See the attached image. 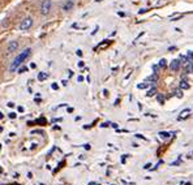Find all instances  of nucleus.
Returning a JSON list of instances; mask_svg holds the SVG:
<instances>
[{"mask_svg": "<svg viewBox=\"0 0 193 185\" xmlns=\"http://www.w3.org/2000/svg\"><path fill=\"white\" fill-rule=\"evenodd\" d=\"M158 102H159V103H163V102H164L163 97H161V95H158Z\"/></svg>", "mask_w": 193, "mask_h": 185, "instance_id": "412c9836", "label": "nucleus"}, {"mask_svg": "<svg viewBox=\"0 0 193 185\" xmlns=\"http://www.w3.org/2000/svg\"><path fill=\"white\" fill-rule=\"evenodd\" d=\"M191 156H193V151H192V154H191Z\"/></svg>", "mask_w": 193, "mask_h": 185, "instance_id": "f704fd0d", "label": "nucleus"}, {"mask_svg": "<svg viewBox=\"0 0 193 185\" xmlns=\"http://www.w3.org/2000/svg\"><path fill=\"white\" fill-rule=\"evenodd\" d=\"M191 112H192L191 108H187V110L181 111V115H180V116H179V120H181V119H185V117H188Z\"/></svg>", "mask_w": 193, "mask_h": 185, "instance_id": "6e6552de", "label": "nucleus"}, {"mask_svg": "<svg viewBox=\"0 0 193 185\" xmlns=\"http://www.w3.org/2000/svg\"><path fill=\"white\" fill-rule=\"evenodd\" d=\"M26 71H27L26 67H20V68H18V73H25Z\"/></svg>", "mask_w": 193, "mask_h": 185, "instance_id": "2eb2a0df", "label": "nucleus"}, {"mask_svg": "<svg viewBox=\"0 0 193 185\" xmlns=\"http://www.w3.org/2000/svg\"><path fill=\"white\" fill-rule=\"evenodd\" d=\"M82 81H84V77L82 76H80V77H78V82H82Z\"/></svg>", "mask_w": 193, "mask_h": 185, "instance_id": "bb28decb", "label": "nucleus"}, {"mask_svg": "<svg viewBox=\"0 0 193 185\" xmlns=\"http://www.w3.org/2000/svg\"><path fill=\"white\" fill-rule=\"evenodd\" d=\"M3 117H4V114H3V112L0 111V119H3Z\"/></svg>", "mask_w": 193, "mask_h": 185, "instance_id": "7c9ffc66", "label": "nucleus"}, {"mask_svg": "<svg viewBox=\"0 0 193 185\" xmlns=\"http://www.w3.org/2000/svg\"><path fill=\"white\" fill-rule=\"evenodd\" d=\"M51 9H52L51 0H43L41 4V8H39V12H41L42 16H48L51 13Z\"/></svg>", "mask_w": 193, "mask_h": 185, "instance_id": "f03ea898", "label": "nucleus"}, {"mask_svg": "<svg viewBox=\"0 0 193 185\" xmlns=\"http://www.w3.org/2000/svg\"><path fill=\"white\" fill-rule=\"evenodd\" d=\"M147 80H149V81H152V82H155V81L158 80V76H157V74L154 73V74H153V76H150V77L147 78Z\"/></svg>", "mask_w": 193, "mask_h": 185, "instance_id": "ddd939ff", "label": "nucleus"}, {"mask_svg": "<svg viewBox=\"0 0 193 185\" xmlns=\"http://www.w3.org/2000/svg\"><path fill=\"white\" fill-rule=\"evenodd\" d=\"M61 82H63V85H64V86H65V85H67V83H68V81H67V80H64V81H61Z\"/></svg>", "mask_w": 193, "mask_h": 185, "instance_id": "c85d7f7f", "label": "nucleus"}, {"mask_svg": "<svg viewBox=\"0 0 193 185\" xmlns=\"http://www.w3.org/2000/svg\"><path fill=\"white\" fill-rule=\"evenodd\" d=\"M8 117H9V119H12V120H15L16 117H17V115H16V112H11V114L8 115Z\"/></svg>", "mask_w": 193, "mask_h": 185, "instance_id": "dca6fc26", "label": "nucleus"}, {"mask_svg": "<svg viewBox=\"0 0 193 185\" xmlns=\"http://www.w3.org/2000/svg\"><path fill=\"white\" fill-rule=\"evenodd\" d=\"M7 106H8L9 108H13V107H15V103H13V102H9V103H7Z\"/></svg>", "mask_w": 193, "mask_h": 185, "instance_id": "aec40b11", "label": "nucleus"}, {"mask_svg": "<svg viewBox=\"0 0 193 185\" xmlns=\"http://www.w3.org/2000/svg\"><path fill=\"white\" fill-rule=\"evenodd\" d=\"M1 130H3V128H1V127H0V132H1Z\"/></svg>", "mask_w": 193, "mask_h": 185, "instance_id": "473e14b6", "label": "nucleus"}, {"mask_svg": "<svg viewBox=\"0 0 193 185\" xmlns=\"http://www.w3.org/2000/svg\"><path fill=\"white\" fill-rule=\"evenodd\" d=\"M150 167H152V163H147V164H145L144 166V170H149Z\"/></svg>", "mask_w": 193, "mask_h": 185, "instance_id": "4be33fe9", "label": "nucleus"}, {"mask_svg": "<svg viewBox=\"0 0 193 185\" xmlns=\"http://www.w3.org/2000/svg\"><path fill=\"white\" fill-rule=\"evenodd\" d=\"M1 171H3V170H1V167H0V172H1Z\"/></svg>", "mask_w": 193, "mask_h": 185, "instance_id": "c9c22d12", "label": "nucleus"}, {"mask_svg": "<svg viewBox=\"0 0 193 185\" xmlns=\"http://www.w3.org/2000/svg\"><path fill=\"white\" fill-rule=\"evenodd\" d=\"M27 177H29V179H33V173L29 172V173H27Z\"/></svg>", "mask_w": 193, "mask_h": 185, "instance_id": "cd10ccee", "label": "nucleus"}, {"mask_svg": "<svg viewBox=\"0 0 193 185\" xmlns=\"http://www.w3.org/2000/svg\"><path fill=\"white\" fill-rule=\"evenodd\" d=\"M180 65H181V61L178 60V59H175V60L171 61L170 68H171V71H179V69H180Z\"/></svg>", "mask_w": 193, "mask_h": 185, "instance_id": "423d86ee", "label": "nucleus"}, {"mask_svg": "<svg viewBox=\"0 0 193 185\" xmlns=\"http://www.w3.org/2000/svg\"><path fill=\"white\" fill-rule=\"evenodd\" d=\"M38 81H41V82H43V81H46L47 78H48V73L47 72H39L38 73Z\"/></svg>", "mask_w": 193, "mask_h": 185, "instance_id": "0eeeda50", "label": "nucleus"}, {"mask_svg": "<svg viewBox=\"0 0 193 185\" xmlns=\"http://www.w3.org/2000/svg\"><path fill=\"white\" fill-rule=\"evenodd\" d=\"M51 88L54 89V90H58V89H59V86H58V83H55V82H54V83H52V85H51Z\"/></svg>", "mask_w": 193, "mask_h": 185, "instance_id": "a211bd4d", "label": "nucleus"}, {"mask_svg": "<svg viewBox=\"0 0 193 185\" xmlns=\"http://www.w3.org/2000/svg\"><path fill=\"white\" fill-rule=\"evenodd\" d=\"M17 110H18V112H21V114H22V112L25 111V108L22 107V106H18V108H17Z\"/></svg>", "mask_w": 193, "mask_h": 185, "instance_id": "5701e85b", "label": "nucleus"}, {"mask_svg": "<svg viewBox=\"0 0 193 185\" xmlns=\"http://www.w3.org/2000/svg\"><path fill=\"white\" fill-rule=\"evenodd\" d=\"M164 65H166V60H164V59H162V60L159 61V67H161V68H163Z\"/></svg>", "mask_w": 193, "mask_h": 185, "instance_id": "f3484780", "label": "nucleus"}, {"mask_svg": "<svg viewBox=\"0 0 193 185\" xmlns=\"http://www.w3.org/2000/svg\"><path fill=\"white\" fill-rule=\"evenodd\" d=\"M18 47H20L18 41H11L9 43H8V46H7V51L9 52V54H12V52L17 51Z\"/></svg>", "mask_w": 193, "mask_h": 185, "instance_id": "20e7f679", "label": "nucleus"}, {"mask_svg": "<svg viewBox=\"0 0 193 185\" xmlns=\"http://www.w3.org/2000/svg\"><path fill=\"white\" fill-rule=\"evenodd\" d=\"M157 94V89L155 88H152V89H149V90H147V97H153V95H155Z\"/></svg>", "mask_w": 193, "mask_h": 185, "instance_id": "9d476101", "label": "nucleus"}, {"mask_svg": "<svg viewBox=\"0 0 193 185\" xmlns=\"http://www.w3.org/2000/svg\"><path fill=\"white\" fill-rule=\"evenodd\" d=\"M187 72H188V73H193V63L187 65Z\"/></svg>", "mask_w": 193, "mask_h": 185, "instance_id": "f8f14e48", "label": "nucleus"}, {"mask_svg": "<svg viewBox=\"0 0 193 185\" xmlns=\"http://www.w3.org/2000/svg\"><path fill=\"white\" fill-rule=\"evenodd\" d=\"M78 67H80V68H82V67H84V61H78Z\"/></svg>", "mask_w": 193, "mask_h": 185, "instance_id": "393cba45", "label": "nucleus"}, {"mask_svg": "<svg viewBox=\"0 0 193 185\" xmlns=\"http://www.w3.org/2000/svg\"><path fill=\"white\" fill-rule=\"evenodd\" d=\"M185 185H192V183H187Z\"/></svg>", "mask_w": 193, "mask_h": 185, "instance_id": "2f4dec72", "label": "nucleus"}, {"mask_svg": "<svg viewBox=\"0 0 193 185\" xmlns=\"http://www.w3.org/2000/svg\"><path fill=\"white\" fill-rule=\"evenodd\" d=\"M85 149L86 150H90V145H85Z\"/></svg>", "mask_w": 193, "mask_h": 185, "instance_id": "c756f323", "label": "nucleus"}, {"mask_svg": "<svg viewBox=\"0 0 193 185\" xmlns=\"http://www.w3.org/2000/svg\"><path fill=\"white\" fill-rule=\"evenodd\" d=\"M0 150H1V144H0Z\"/></svg>", "mask_w": 193, "mask_h": 185, "instance_id": "72a5a7b5", "label": "nucleus"}, {"mask_svg": "<svg viewBox=\"0 0 193 185\" xmlns=\"http://www.w3.org/2000/svg\"><path fill=\"white\" fill-rule=\"evenodd\" d=\"M73 7H74V1H73V0H67V1L63 4L61 9H63L64 12H69V11L73 9Z\"/></svg>", "mask_w": 193, "mask_h": 185, "instance_id": "39448f33", "label": "nucleus"}, {"mask_svg": "<svg viewBox=\"0 0 193 185\" xmlns=\"http://www.w3.org/2000/svg\"><path fill=\"white\" fill-rule=\"evenodd\" d=\"M170 136H171V134H170L168 132H164V130H161V132H159V137H161L162 139H167Z\"/></svg>", "mask_w": 193, "mask_h": 185, "instance_id": "1a4fd4ad", "label": "nucleus"}, {"mask_svg": "<svg viewBox=\"0 0 193 185\" xmlns=\"http://www.w3.org/2000/svg\"><path fill=\"white\" fill-rule=\"evenodd\" d=\"M30 54H32V48H25L24 51H21V54L16 56L15 60H13L12 63H11L9 72H15L16 69H18V68H20V65H21V64L24 63V61L26 60V59L30 56Z\"/></svg>", "mask_w": 193, "mask_h": 185, "instance_id": "f257e3e1", "label": "nucleus"}, {"mask_svg": "<svg viewBox=\"0 0 193 185\" xmlns=\"http://www.w3.org/2000/svg\"><path fill=\"white\" fill-rule=\"evenodd\" d=\"M180 164V159L179 160H176V162H174V163H171V166H179Z\"/></svg>", "mask_w": 193, "mask_h": 185, "instance_id": "b1692460", "label": "nucleus"}, {"mask_svg": "<svg viewBox=\"0 0 193 185\" xmlns=\"http://www.w3.org/2000/svg\"><path fill=\"white\" fill-rule=\"evenodd\" d=\"M33 25H34V20H33V17H25L21 21V24L18 25V29L20 30H29Z\"/></svg>", "mask_w": 193, "mask_h": 185, "instance_id": "7ed1b4c3", "label": "nucleus"}, {"mask_svg": "<svg viewBox=\"0 0 193 185\" xmlns=\"http://www.w3.org/2000/svg\"><path fill=\"white\" fill-rule=\"evenodd\" d=\"M77 55L78 56H82V51H81V50H77Z\"/></svg>", "mask_w": 193, "mask_h": 185, "instance_id": "a878e982", "label": "nucleus"}, {"mask_svg": "<svg viewBox=\"0 0 193 185\" xmlns=\"http://www.w3.org/2000/svg\"><path fill=\"white\" fill-rule=\"evenodd\" d=\"M39 185H44V184H42V183H41V184H39Z\"/></svg>", "mask_w": 193, "mask_h": 185, "instance_id": "e433bc0d", "label": "nucleus"}, {"mask_svg": "<svg viewBox=\"0 0 193 185\" xmlns=\"http://www.w3.org/2000/svg\"><path fill=\"white\" fill-rule=\"evenodd\" d=\"M179 17H181V15H180V13H176V15L171 16V20H172V21H178Z\"/></svg>", "mask_w": 193, "mask_h": 185, "instance_id": "4468645a", "label": "nucleus"}, {"mask_svg": "<svg viewBox=\"0 0 193 185\" xmlns=\"http://www.w3.org/2000/svg\"><path fill=\"white\" fill-rule=\"evenodd\" d=\"M137 88H138V89H145V88H146V83H140Z\"/></svg>", "mask_w": 193, "mask_h": 185, "instance_id": "6ab92c4d", "label": "nucleus"}, {"mask_svg": "<svg viewBox=\"0 0 193 185\" xmlns=\"http://www.w3.org/2000/svg\"><path fill=\"white\" fill-rule=\"evenodd\" d=\"M180 88L183 89V90H187V89H189V85L187 83V81H181V82H180Z\"/></svg>", "mask_w": 193, "mask_h": 185, "instance_id": "9b49d317", "label": "nucleus"}]
</instances>
